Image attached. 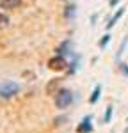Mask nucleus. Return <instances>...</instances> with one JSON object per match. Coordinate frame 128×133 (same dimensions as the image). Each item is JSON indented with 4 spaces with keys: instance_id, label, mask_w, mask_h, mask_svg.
Here are the masks:
<instances>
[{
    "instance_id": "nucleus-9",
    "label": "nucleus",
    "mask_w": 128,
    "mask_h": 133,
    "mask_svg": "<svg viewBox=\"0 0 128 133\" xmlns=\"http://www.w3.org/2000/svg\"><path fill=\"white\" fill-rule=\"evenodd\" d=\"M68 50H71V43H69V41H64L62 44L57 48L59 55H64V53H71V51H68Z\"/></svg>"
},
{
    "instance_id": "nucleus-4",
    "label": "nucleus",
    "mask_w": 128,
    "mask_h": 133,
    "mask_svg": "<svg viewBox=\"0 0 128 133\" xmlns=\"http://www.w3.org/2000/svg\"><path fill=\"white\" fill-rule=\"evenodd\" d=\"M93 115L89 114V115H85L84 119L78 123L76 126V133H93Z\"/></svg>"
},
{
    "instance_id": "nucleus-12",
    "label": "nucleus",
    "mask_w": 128,
    "mask_h": 133,
    "mask_svg": "<svg viewBox=\"0 0 128 133\" xmlns=\"http://www.w3.org/2000/svg\"><path fill=\"white\" fill-rule=\"evenodd\" d=\"M7 23H9V16L4 14V12H0V27H5Z\"/></svg>"
},
{
    "instance_id": "nucleus-15",
    "label": "nucleus",
    "mask_w": 128,
    "mask_h": 133,
    "mask_svg": "<svg viewBox=\"0 0 128 133\" xmlns=\"http://www.w3.org/2000/svg\"><path fill=\"white\" fill-rule=\"evenodd\" d=\"M119 69H121V73L125 76H128V64H119Z\"/></svg>"
},
{
    "instance_id": "nucleus-6",
    "label": "nucleus",
    "mask_w": 128,
    "mask_h": 133,
    "mask_svg": "<svg viewBox=\"0 0 128 133\" xmlns=\"http://www.w3.org/2000/svg\"><path fill=\"white\" fill-rule=\"evenodd\" d=\"M123 12H125V7H119V9L116 11V14H114V16H112V18H110V21H108V23H107V30H108V29H112V27H114V25H116L117 21H119V18H121V16H123Z\"/></svg>"
},
{
    "instance_id": "nucleus-8",
    "label": "nucleus",
    "mask_w": 128,
    "mask_h": 133,
    "mask_svg": "<svg viewBox=\"0 0 128 133\" xmlns=\"http://www.w3.org/2000/svg\"><path fill=\"white\" fill-rule=\"evenodd\" d=\"M61 82H62V78H53V80H50V83L46 85V92L48 94H53V89L57 91V87L61 85Z\"/></svg>"
},
{
    "instance_id": "nucleus-13",
    "label": "nucleus",
    "mask_w": 128,
    "mask_h": 133,
    "mask_svg": "<svg viewBox=\"0 0 128 133\" xmlns=\"http://www.w3.org/2000/svg\"><path fill=\"white\" fill-rule=\"evenodd\" d=\"M126 43H128V39H123V43H121V46H119V50H117V55H116V59H117V61H119V57L123 55V50H125Z\"/></svg>"
},
{
    "instance_id": "nucleus-3",
    "label": "nucleus",
    "mask_w": 128,
    "mask_h": 133,
    "mask_svg": "<svg viewBox=\"0 0 128 133\" xmlns=\"http://www.w3.org/2000/svg\"><path fill=\"white\" fill-rule=\"evenodd\" d=\"M68 66H69V64L66 61V57H64V55H59V53L48 61V69H52V71H64Z\"/></svg>"
},
{
    "instance_id": "nucleus-11",
    "label": "nucleus",
    "mask_w": 128,
    "mask_h": 133,
    "mask_svg": "<svg viewBox=\"0 0 128 133\" xmlns=\"http://www.w3.org/2000/svg\"><path fill=\"white\" fill-rule=\"evenodd\" d=\"M75 9H76L75 5H68V7H66V11H64L66 18H73V16H75Z\"/></svg>"
},
{
    "instance_id": "nucleus-14",
    "label": "nucleus",
    "mask_w": 128,
    "mask_h": 133,
    "mask_svg": "<svg viewBox=\"0 0 128 133\" xmlns=\"http://www.w3.org/2000/svg\"><path fill=\"white\" fill-rule=\"evenodd\" d=\"M108 41H110V36H108V34H105V36L101 37V41H100V46H101V48H105L107 44H108Z\"/></svg>"
},
{
    "instance_id": "nucleus-5",
    "label": "nucleus",
    "mask_w": 128,
    "mask_h": 133,
    "mask_svg": "<svg viewBox=\"0 0 128 133\" xmlns=\"http://www.w3.org/2000/svg\"><path fill=\"white\" fill-rule=\"evenodd\" d=\"M20 5H21V0H0V9H5V11L18 9Z\"/></svg>"
},
{
    "instance_id": "nucleus-2",
    "label": "nucleus",
    "mask_w": 128,
    "mask_h": 133,
    "mask_svg": "<svg viewBox=\"0 0 128 133\" xmlns=\"http://www.w3.org/2000/svg\"><path fill=\"white\" fill-rule=\"evenodd\" d=\"M20 92V85L16 82H11V80H7V82H2L0 83V98L2 99H11L14 94H18Z\"/></svg>"
},
{
    "instance_id": "nucleus-10",
    "label": "nucleus",
    "mask_w": 128,
    "mask_h": 133,
    "mask_svg": "<svg viewBox=\"0 0 128 133\" xmlns=\"http://www.w3.org/2000/svg\"><path fill=\"white\" fill-rule=\"evenodd\" d=\"M112 112H114V107L112 105H108L105 108V115H103V123H108L110 121V117H112Z\"/></svg>"
},
{
    "instance_id": "nucleus-7",
    "label": "nucleus",
    "mask_w": 128,
    "mask_h": 133,
    "mask_svg": "<svg viewBox=\"0 0 128 133\" xmlns=\"http://www.w3.org/2000/svg\"><path fill=\"white\" fill-rule=\"evenodd\" d=\"M100 96H101V85L98 83L94 89H93V94H91V98H89V103H91V105H94V103L100 99Z\"/></svg>"
},
{
    "instance_id": "nucleus-1",
    "label": "nucleus",
    "mask_w": 128,
    "mask_h": 133,
    "mask_svg": "<svg viewBox=\"0 0 128 133\" xmlns=\"http://www.w3.org/2000/svg\"><path fill=\"white\" fill-rule=\"evenodd\" d=\"M73 103V92L69 89H59L55 92V107L57 108H68Z\"/></svg>"
},
{
    "instance_id": "nucleus-16",
    "label": "nucleus",
    "mask_w": 128,
    "mask_h": 133,
    "mask_svg": "<svg viewBox=\"0 0 128 133\" xmlns=\"http://www.w3.org/2000/svg\"><path fill=\"white\" fill-rule=\"evenodd\" d=\"M119 2H121V0H110L108 4H110V7H116L117 4H119Z\"/></svg>"
}]
</instances>
